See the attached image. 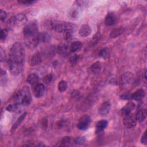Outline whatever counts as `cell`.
Returning <instances> with one entry per match:
<instances>
[{
	"mask_svg": "<svg viewBox=\"0 0 147 147\" xmlns=\"http://www.w3.org/2000/svg\"><path fill=\"white\" fill-rule=\"evenodd\" d=\"M5 59V52L3 51L2 49L1 48V60L2 61L3 60H4Z\"/></svg>",
	"mask_w": 147,
	"mask_h": 147,
	"instance_id": "cell-40",
	"label": "cell"
},
{
	"mask_svg": "<svg viewBox=\"0 0 147 147\" xmlns=\"http://www.w3.org/2000/svg\"><path fill=\"white\" fill-rule=\"evenodd\" d=\"M27 21V17L24 14H18L11 17L7 21L6 26L7 29H12L17 26H21Z\"/></svg>",
	"mask_w": 147,
	"mask_h": 147,
	"instance_id": "cell-3",
	"label": "cell"
},
{
	"mask_svg": "<svg viewBox=\"0 0 147 147\" xmlns=\"http://www.w3.org/2000/svg\"><path fill=\"white\" fill-rule=\"evenodd\" d=\"M111 103L109 101H105L101 104L98 109V113L102 115H106L110 111Z\"/></svg>",
	"mask_w": 147,
	"mask_h": 147,
	"instance_id": "cell-10",
	"label": "cell"
},
{
	"mask_svg": "<svg viewBox=\"0 0 147 147\" xmlns=\"http://www.w3.org/2000/svg\"><path fill=\"white\" fill-rule=\"evenodd\" d=\"M7 34H8V29H2L1 32V36H0L1 40L3 41V40H5Z\"/></svg>",
	"mask_w": 147,
	"mask_h": 147,
	"instance_id": "cell-35",
	"label": "cell"
},
{
	"mask_svg": "<svg viewBox=\"0 0 147 147\" xmlns=\"http://www.w3.org/2000/svg\"><path fill=\"white\" fill-rule=\"evenodd\" d=\"M91 119L88 115H84L81 117L77 123V128L80 130H85L88 129Z\"/></svg>",
	"mask_w": 147,
	"mask_h": 147,
	"instance_id": "cell-8",
	"label": "cell"
},
{
	"mask_svg": "<svg viewBox=\"0 0 147 147\" xmlns=\"http://www.w3.org/2000/svg\"><path fill=\"white\" fill-rule=\"evenodd\" d=\"M51 25L53 30L58 33H65L67 31L73 32L74 30V25L71 23L55 21L53 22Z\"/></svg>",
	"mask_w": 147,
	"mask_h": 147,
	"instance_id": "cell-4",
	"label": "cell"
},
{
	"mask_svg": "<svg viewBox=\"0 0 147 147\" xmlns=\"http://www.w3.org/2000/svg\"><path fill=\"white\" fill-rule=\"evenodd\" d=\"M71 143V138L69 137H63L60 142L59 146H69Z\"/></svg>",
	"mask_w": 147,
	"mask_h": 147,
	"instance_id": "cell-29",
	"label": "cell"
},
{
	"mask_svg": "<svg viewBox=\"0 0 147 147\" xmlns=\"http://www.w3.org/2000/svg\"><path fill=\"white\" fill-rule=\"evenodd\" d=\"M137 119L135 115L130 113L124 116L123 118V125L127 128H133L136 126L137 124Z\"/></svg>",
	"mask_w": 147,
	"mask_h": 147,
	"instance_id": "cell-9",
	"label": "cell"
},
{
	"mask_svg": "<svg viewBox=\"0 0 147 147\" xmlns=\"http://www.w3.org/2000/svg\"><path fill=\"white\" fill-rule=\"evenodd\" d=\"M80 58L81 57L80 55H74V56H71L69 59V63L71 65H74L75 64H76L79 61V60L80 59Z\"/></svg>",
	"mask_w": 147,
	"mask_h": 147,
	"instance_id": "cell-32",
	"label": "cell"
},
{
	"mask_svg": "<svg viewBox=\"0 0 147 147\" xmlns=\"http://www.w3.org/2000/svg\"><path fill=\"white\" fill-rule=\"evenodd\" d=\"M53 79V76L52 74H48L46 76H45L43 78V82L47 84H49V83H51V82L52 81Z\"/></svg>",
	"mask_w": 147,
	"mask_h": 147,
	"instance_id": "cell-34",
	"label": "cell"
},
{
	"mask_svg": "<svg viewBox=\"0 0 147 147\" xmlns=\"http://www.w3.org/2000/svg\"><path fill=\"white\" fill-rule=\"evenodd\" d=\"M68 88V84L66 81L65 80H61L57 84V88L60 92H64Z\"/></svg>",
	"mask_w": 147,
	"mask_h": 147,
	"instance_id": "cell-28",
	"label": "cell"
},
{
	"mask_svg": "<svg viewBox=\"0 0 147 147\" xmlns=\"http://www.w3.org/2000/svg\"><path fill=\"white\" fill-rule=\"evenodd\" d=\"M99 55L100 57L104 59H107L110 56V52L107 48H103L100 50Z\"/></svg>",
	"mask_w": 147,
	"mask_h": 147,
	"instance_id": "cell-27",
	"label": "cell"
},
{
	"mask_svg": "<svg viewBox=\"0 0 147 147\" xmlns=\"http://www.w3.org/2000/svg\"><path fill=\"white\" fill-rule=\"evenodd\" d=\"M145 95V91L142 89H138L137 90H136L133 94H131V99L137 100V101H139L142 100Z\"/></svg>",
	"mask_w": 147,
	"mask_h": 147,
	"instance_id": "cell-17",
	"label": "cell"
},
{
	"mask_svg": "<svg viewBox=\"0 0 147 147\" xmlns=\"http://www.w3.org/2000/svg\"><path fill=\"white\" fill-rule=\"evenodd\" d=\"M15 103H17L23 106L29 105L32 101V95L28 87H24L21 90L19 91L14 96Z\"/></svg>",
	"mask_w": 147,
	"mask_h": 147,
	"instance_id": "cell-2",
	"label": "cell"
},
{
	"mask_svg": "<svg viewBox=\"0 0 147 147\" xmlns=\"http://www.w3.org/2000/svg\"><path fill=\"white\" fill-rule=\"evenodd\" d=\"M141 142L142 144L146 145V131L144 133L143 135L141 137Z\"/></svg>",
	"mask_w": 147,
	"mask_h": 147,
	"instance_id": "cell-38",
	"label": "cell"
},
{
	"mask_svg": "<svg viewBox=\"0 0 147 147\" xmlns=\"http://www.w3.org/2000/svg\"><path fill=\"white\" fill-rule=\"evenodd\" d=\"M68 47L66 44H61L58 45L57 48V51L58 53L60 55H67L68 53Z\"/></svg>",
	"mask_w": 147,
	"mask_h": 147,
	"instance_id": "cell-23",
	"label": "cell"
},
{
	"mask_svg": "<svg viewBox=\"0 0 147 147\" xmlns=\"http://www.w3.org/2000/svg\"><path fill=\"white\" fill-rule=\"evenodd\" d=\"M131 95H130L129 94L126 93V94H124L122 95L121 96V98L122 99L126 100V99H129L130 98H131Z\"/></svg>",
	"mask_w": 147,
	"mask_h": 147,
	"instance_id": "cell-39",
	"label": "cell"
},
{
	"mask_svg": "<svg viewBox=\"0 0 147 147\" xmlns=\"http://www.w3.org/2000/svg\"><path fill=\"white\" fill-rule=\"evenodd\" d=\"M42 61V57L40 53L36 52L30 57L29 60V64L31 66H34L40 64Z\"/></svg>",
	"mask_w": 147,
	"mask_h": 147,
	"instance_id": "cell-14",
	"label": "cell"
},
{
	"mask_svg": "<svg viewBox=\"0 0 147 147\" xmlns=\"http://www.w3.org/2000/svg\"><path fill=\"white\" fill-rule=\"evenodd\" d=\"M124 31V28L122 26L114 29L110 34V36L111 38H115L121 35Z\"/></svg>",
	"mask_w": 147,
	"mask_h": 147,
	"instance_id": "cell-22",
	"label": "cell"
},
{
	"mask_svg": "<svg viewBox=\"0 0 147 147\" xmlns=\"http://www.w3.org/2000/svg\"><path fill=\"white\" fill-rule=\"evenodd\" d=\"M20 104L17 103H14L13 104H11V105H9L6 107V110L9 112H14L16 111H17V110Z\"/></svg>",
	"mask_w": 147,
	"mask_h": 147,
	"instance_id": "cell-30",
	"label": "cell"
},
{
	"mask_svg": "<svg viewBox=\"0 0 147 147\" xmlns=\"http://www.w3.org/2000/svg\"><path fill=\"white\" fill-rule=\"evenodd\" d=\"M25 50L21 44L14 43L10 48L7 64L11 74L14 76L19 75L24 69L25 61Z\"/></svg>",
	"mask_w": 147,
	"mask_h": 147,
	"instance_id": "cell-1",
	"label": "cell"
},
{
	"mask_svg": "<svg viewBox=\"0 0 147 147\" xmlns=\"http://www.w3.org/2000/svg\"><path fill=\"white\" fill-rule=\"evenodd\" d=\"M6 17H7V14H6V11L1 9V10H0V18H1V21H4L6 19Z\"/></svg>",
	"mask_w": 147,
	"mask_h": 147,
	"instance_id": "cell-37",
	"label": "cell"
},
{
	"mask_svg": "<svg viewBox=\"0 0 147 147\" xmlns=\"http://www.w3.org/2000/svg\"><path fill=\"white\" fill-rule=\"evenodd\" d=\"M91 32V29L90 26L88 24H84L83 25L79 30V33L80 36L83 37H86L88 36Z\"/></svg>",
	"mask_w": 147,
	"mask_h": 147,
	"instance_id": "cell-16",
	"label": "cell"
},
{
	"mask_svg": "<svg viewBox=\"0 0 147 147\" xmlns=\"http://www.w3.org/2000/svg\"><path fill=\"white\" fill-rule=\"evenodd\" d=\"M38 34L39 33L34 36L25 37V44L28 48L33 49L37 46V45L40 42Z\"/></svg>",
	"mask_w": 147,
	"mask_h": 147,
	"instance_id": "cell-7",
	"label": "cell"
},
{
	"mask_svg": "<svg viewBox=\"0 0 147 147\" xmlns=\"http://www.w3.org/2000/svg\"><path fill=\"white\" fill-rule=\"evenodd\" d=\"M74 142L75 144L76 145H82L85 144L86 142V138L84 137L83 136H79L76 137L74 140Z\"/></svg>",
	"mask_w": 147,
	"mask_h": 147,
	"instance_id": "cell-31",
	"label": "cell"
},
{
	"mask_svg": "<svg viewBox=\"0 0 147 147\" xmlns=\"http://www.w3.org/2000/svg\"><path fill=\"white\" fill-rule=\"evenodd\" d=\"M82 47V44L80 41L73 42L69 47V51L71 52H76L79 51Z\"/></svg>",
	"mask_w": 147,
	"mask_h": 147,
	"instance_id": "cell-21",
	"label": "cell"
},
{
	"mask_svg": "<svg viewBox=\"0 0 147 147\" xmlns=\"http://www.w3.org/2000/svg\"><path fill=\"white\" fill-rule=\"evenodd\" d=\"M81 1H75L69 9L67 16L71 20H76L79 17L81 13Z\"/></svg>",
	"mask_w": 147,
	"mask_h": 147,
	"instance_id": "cell-5",
	"label": "cell"
},
{
	"mask_svg": "<svg viewBox=\"0 0 147 147\" xmlns=\"http://www.w3.org/2000/svg\"><path fill=\"white\" fill-rule=\"evenodd\" d=\"M7 76H6V73L5 70H3L2 68H1V84L2 86L3 84H5V83L6 82Z\"/></svg>",
	"mask_w": 147,
	"mask_h": 147,
	"instance_id": "cell-33",
	"label": "cell"
},
{
	"mask_svg": "<svg viewBox=\"0 0 147 147\" xmlns=\"http://www.w3.org/2000/svg\"><path fill=\"white\" fill-rule=\"evenodd\" d=\"M136 105L133 102H128L121 109L122 114L125 116L127 114L131 113V112L134 109Z\"/></svg>",
	"mask_w": 147,
	"mask_h": 147,
	"instance_id": "cell-12",
	"label": "cell"
},
{
	"mask_svg": "<svg viewBox=\"0 0 147 147\" xmlns=\"http://www.w3.org/2000/svg\"><path fill=\"white\" fill-rule=\"evenodd\" d=\"M45 90V86L42 83H38L34 87H33V91L34 95L36 98L41 97L44 94Z\"/></svg>",
	"mask_w": 147,
	"mask_h": 147,
	"instance_id": "cell-11",
	"label": "cell"
},
{
	"mask_svg": "<svg viewBox=\"0 0 147 147\" xmlns=\"http://www.w3.org/2000/svg\"><path fill=\"white\" fill-rule=\"evenodd\" d=\"M132 78V74L131 73L129 72H127L126 73H125L121 78V82L122 84H126V83H128L131 79Z\"/></svg>",
	"mask_w": 147,
	"mask_h": 147,
	"instance_id": "cell-25",
	"label": "cell"
},
{
	"mask_svg": "<svg viewBox=\"0 0 147 147\" xmlns=\"http://www.w3.org/2000/svg\"><path fill=\"white\" fill-rule=\"evenodd\" d=\"M102 69V64L100 61H96L91 66V71L94 74H99Z\"/></svg>",
	"mask_w": 147,
	"mask_h": 147,
	"instance_id": "cell-20",
	"label": "cell"
},
{
	"mask_svg": "<svg viewBox=\"0 0 147 147\" xmlns=\"http://www.w3.org/2000/svg\"><path fill=\"white\" fill-rule=\"evenodd\" d=\"M108 125V122L106 120H100L95 125V129L96 132L97 133L102 131Z\"/></svg>",
	"mask_w": 147,
	"mask_h": 147,
	"instance_id": "cell-19",
	"label": "cell"
},
{
	"mask_svg": "<svg viewBox=\"0 0 147 147\" xmlns=\"http://www.w3.org/2000/svg\"><path fill=\"white\" fill-rule=\"evenodd\" d=\"M146 110L145 109H140L138 110L136 115L135 117L136 118V119L137 121L138 122H143L146 118Z\"/></svg>",
	"mask_w": 147,
	"mask_h": 147,
	"instance_id": "cell-18",
	"label": "cell"
},
{
	"mask_svg": "<svg viewBox=\"0 0 147 147\" xmlns=\"http://www.w3.org/2000/svg\"><path fill=\"white\" fill-rule=\"evenodd\" d=\"M23 33L25 37L37 34L38 33L37 24L34 22H31L27 24L23 29Z\"/></svg>",
	"mask_w": 147,
	"mask_h": 147,
	"instance_id": "cell-6",
	"label": "cell"
},
{
	"mask_svg": "<svg viewBox=\"0 0 147 147\" xmlns=\"http://www.w3.org/2000/svg\"><path fill=\"white\" fill-rule=\"evenodd\" d=\"M26 81L33 88L38 83H39V76L35 73L31 74L27 77Z\"/></svg>",
	"mask_w": 147,
	"mask_h": 147,
	"instance_id": "cell-13",
	"label": "cell"
},
{
	"mask_svg": "<svg viewBox=\"0 0 147 147\" xmlns=\"http://www.w3.org/2000/svg\"><path fill=\"white\" fill-rule=\"evenodd\" d=\"M18 3L22 4V5H29L30 4H33V3H34L36 1H33V0H29V1H27V0H21V1H18Z\"/></svg>",
	"mask_w": 147,
	"mask_h": 147,
	"instance_id": "cell-36",
	"label": "cell"
},
{
	"mask_svg": "<svg viewBox=\"0 0 147 147\" xmlns=\"http://www.w3.org/2000/svg\"><path fill=\"white\" fill-rule=\"evenodd\" d=\"M117 21V17L114 13H108L105 19V23L107 26H111L114 25Z\"/></svg>",
	"mask_w": 147,
	"mask_h": 147,
	"instance_id": "cell-15",
	"label": "cell"
},
{
	"mask_svg": "<svg viewBox=\"0 0 147 147\" xmlns=\"http://www.w3.org/2000/svg\"><path fill=\"white\" fill-rule=\"evenodd\" d=\"M26 115V113H24L21 115H20V117L17 119V120L16 121V122L13 124V126L11 127V131H14L18 127V126L21 124V123L25 119Z\"/></svg>",
	"mask_w": 147,
	"mask_h": 147,
	"instance_id": "cell-24",
	"label": "cell"
},
{
	"mask_svg": "<svg viewBox=\"0 0 147 147\" xmlns=\"http://www.w3.org/2000/svg\"><path fill=\"white\" fill-rule=\"evenodd\" d=\"M38 36H39L40 41L44 42H48L51 38V36L46 32H42V33H39Z\"/></svg>",
	"mask_w": 147,
	"mask_h": 147,
	"instance_id": "cell-26",
	"label": "cell"
}]
</instances>
